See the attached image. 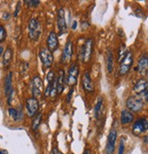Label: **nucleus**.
Masks as SVG:
<instances>
[{
    "label": "nucleus",
    "instance_id": "obj_1",
    "mask_svg": "<svg viewBox=\"0 0 148 154\" xmlns=\"http://www.w3.org/2000/svg\"><path fill=\"white\" fill-rule=\"evenodd\" d=\"M93 46H94L93 38H87L85 42L83 43V45L81 46V51H80V59L81 63H86L90 60L92 53H93Z\"/></svg>",
    "mask_w": 148,
    "mask_h": 154
},
{
    "label": "nucleus",
    "instance_id": "obj_2",
    "mask_svg": "<svg viewBox=\"0 0 148 154\" xmlns=\"http://www.w3.org/2000/svg\"><path fill=\"white\" fill-rule=\"evenodd\" d=\"M41 35L40 22L35 17H31L28 23V36L31 41H37Z\"/></svg>",
    "mask_w": 148,
    "mask_h": 154
},
{
    "label": "nucleus",
    "instance_id": "obj_3",
    "mask_svg": "<svg viewBox=\"0 0 148 154\" xmlns=\"http://www.w3.org/2000/svg\"><path fill=\"white\" fill-rule=\"evenodd\" d=\"M126 106L129 109V111H132L134 113H139L140 111L143 110L144 106V103L143 99L139 96H129L126 100Z\"/></svg>",
    "mask_w": 148,
    "mask_h": 154
},
{
    "label": "nucleus",
    "instance_id": "obj_4",
    "mask_svg": "<svg viewBox=\"0 0 148 154\" xmlns=\"http://www.w3.org/2000/svg\"><path fill=\"white\" fill-rule=\"evenodd\" d=\"M134 63V56L131 51H127L123 59L120 63L119 73L120 75H125L129 71L131 70Z\"/></svg>",
    "mask_w": 148,
    "mask_h": 154
},
{
    "label": "nucleus",
    "instance_id": "obj_5",
    "mask_svg": "<svg viewBox=\"0 0 148 154\" xmlns=\"http://www.w3.org/2000/svg\"><path fill=\"white\" fill-rule=\"evenodd\" d=\"M43 82L39 76H34L30 81V91L34 98H38L41 96L43 93Z\"/></svg>",
    "mask_w": 148,
    "mask_h": 154
},
{
    "label": "nucleus",
    "instance_id": "obj_6",
    "mask_svg": "<svg viewBox=\"0 0 148 154\" xmlns=\"http://www.w3.org/2000/svg\"><path fill=\"white\" fill-rule=\"evenodd\" d=\"M117 140V129L115 128H113L110 130L108 139L105 146V153L106 154H113L115 150V145Z\"/></svg>",
    "mask_w": 148,
    "mask_h": 154
},
{
    "label": "nucleus",
    "instance_id": "obj_7",
    "mask_svg": "<svg viewBox=\"0 0 148 154\" xmlns=\"http://www.w3.org/2000/svg\"><path fill=\"white\" fill-rule=\"evenodd\" d=\"M39 56H40V59L41 61L42 65L45 68L51 67V65L53 64V62H54V57L50 51H49L47 48L43 47L40 49V51L39 52Z\"/></svg>",
    "mask_w": 148,
    "mask_h": 154
},
{
    "label": "nucleus",
    "instance_id": "obj_8",
    "mask_svg": "<svg viewBox=\"0 0 148 154\" xmlns=\"http://www.w3.org/2000/svg\"><path fill=\"white\" fill-rule=\"evenodd\" d=\"M80 73V68L77 63H72L69 68L68 75H67V84L70 86H74L77 84L78 76Z\"/></svg>",
    "mask_w": 148,
    "mask_h": 154
},
{
    "label": "nucleus",
    "instance_id": "obj_9",
    "mask_svg": "<svg viewBox=\"0 0 148 154\" xmlns=\"http://www.w3.org/2000/svg\"><path fill=\"white\" fill-rule=\"evenodd\" d=\"M148 128V122L145 118H140L135 121L132 131L135 136H140V135L144 134L145 131H147Z\"/></svg>",
    "mask_w": 148,
    "mask_h": 154
},
{
    "label": "nucleus",
    "instance_id": "obj_10",
    "mask_svg": "<svg viewBox=\"0 0 148 154\" xmlns=\"http://www.w3.org/2000/svg\"><path fill=\"white\" fill-rule=\"evenodd\" d=\"M134 92L136 94V95H141L142 97L144 98V100L147 102L148 100V92H147V81L144 78L138 80L135 86H134Z\"/></svg>",
    "mask_w": 148,
    "mask_h": 154
},
{
    "label": "nucleus",
    "instance_id": "obj_11",
    "mask_svg": "<svg viewBox=\"0 0 148 154\" xmlns=\"http://www.w3.org/2000/svg\"><path fill=\"white\" fill-rule=\"evenodd\" d=\"M39 108H40V103L37 98L31 97L26 100V109L28 117L30 118L35 117L39 111Z\"/></svg>",
    "mask_w": 148,
    "mask_h": 154
},
{
    "label": "nucleus",
    "instance_id": "obj_12",
    "mask_svg": "<svg viewBox=\"0 0 148 154\" xmlns=\"http://www.w3.org/2000/svg\"><path fill=\"white\" fill-rule=\"evenodd\" d=\"M57 17H58V19H57L58 28L60 30V35H61L67 32V22L65 18V11L63 8H60L58 10Z\"/></svg>",
    "mask_w": 148,
    "mask_h": 154
},
{
    "label": "nucleus",
    "instance_id": "obj_13",
    "mask_svg": "<svg viewBox=\"0 0 148 154\" xmlns=\"http://www.w3.org/2000/svg\"><path fill=\"white\" fill-rule=\"evenodd\" d=\"M47 49L50 51L51 52L57 51L59 48V40H58V35L54 31H51L47 38Z\"/></svg>",
    "mask_w": 148,
    "mask_h": 154
},
{
    "label": "nucleus",
    "instance_id": "obj_14",
    "mask_svg": "<svg viewBox=\"0 0 148 154\" xmlns=\"http://www.w3.org/2000/svg\"><path fill=\"white\" fill-rule=\"evenodd\" d=\"M81 85H82L84 91H86L88 93H93L94 86H93V83H92V81H91V78H90V75L89 72H83L82 79H81Z\"/></svg>",
    "mask_w": 148,
    "mask_h": 154
},
{
    "label": "nucleus",
    "instance_id": "obj_15",
    "mask_svg": "<svg viewBox=\"0 0 148 154\" xmlns=\"http://www.w3.org/2000/svg\"><path fill=\"white\" fill-rule=\"evenodd\" d=\"M72 54H73V42L70 40H69L66 42L63 51H62V56H61L62 63H68L71 59Z\"/></svg>",
    "mask_w": 148,
    "mask_h": 154
},
{
    "label": "nucleus",
    "instance_id": "obj_16",
    "mask_svg": "<svg viewBox=\"0 0 148 154\" xmlns=\"http://www.w3.org/2000/svg\"><path fill=\"white\" fill-rule=\"evenodd\" d=\"M147 69H148V57L146 54H143L138 60V63H137V67L135 68V71H137L141 75H146Z\"/></svg>",
    "mask_w": 148,
    "mask_h": 154
},
{
    "label": "nucleus",
    "instance_id": "obj_17",
    "mask_svg": "<svg viewBox=\"0 0 148 154\" xmlns=\"http://www.w3.org/2000/svg\"><path fill=\"white\" fill-rule=\"evenodd\" d=\"M135 120V116L132 112H130L129 110H123L121 113V118H120V121L122 125H128L132 123Z\"/></svg>",
    "mask_w": 148,
    "mask_h": 154
},
{
    "label": "nucleus",
    "instance_id": "obj_18",
    "mask_svg": "<svg viewBox=\"0 0 148 154\" xmlns=\"http://www.w3.org/2000/svg\"><path fill=\"white\" fill-rule=\"evenodd\" d=\"M56 85H57V93L61 94L64 90V85H65V72L63 69H61L59 72V75L56 79Z\"/></svg>",
    "mask_w": 148,
    "mask_h": 154
},
{
    "label": "nucleus",
    "instance_id": "obj_19",
    "mask_svg": "<svg viewBox=\"0 0 148 154\" xmlns=\"http://www.w3.org/2000/svg\"><path fill=\"white\" fill-rule=\"evenodd\" d=\"M8 113L10 115V117L15 120V121H21L23 119L24 114H23V110L21 107H19L18 109L16 108H8Z\"/></svg>",
    "mask_w": 148,
    "mask_h": 154
},
{
    "label": "nucleus",
    "instance_id": "obj_20",
    "mask_svg": "<svg viewBox=\"0 0 148 154\" xmlns=\"http://www.w3.org/2000/svg\"><path fill=\"white\" fill-rule=\"evenodd\" d=\"M12 57H13V51L11 48H7L3 54V65H4V67L7 68L10 65V63L12 61Z\"/></svg>",
    "mask_w": 148,
    "mask_h": 154
},
{
    "label": "nucleus",
    "instance_id": "obj_21",
    "mask_svg": "<svg viewBox=\"0 0 148 154\" xmlns=\"http://www.w3.org/2000/svg\"><path fill=\"white\" fill-rule=\"evenodd\" d=\"M12 72H8V74L7 75L6 79H5V94L7 96H8L10 94V93L13 91L12 88Z\"/></svg>",
    "mask_w": 148,
    "mask_h": 154
},
{
    "label": "nucleus",
    "instance_id": "obj_22",
    "mask_svg": "<svg viewBox=\"0 0 148 154\" xmlns=\"http://www.w3.org/2000/svg\"><path fill=\"white\" fill-rule=\"evenodd\" d=\"M106 65H107V70L109 72H112L114 70V54L113 51L111 50H108L107 51V56H106Z\"/></svg>",
    "mask_w": 148,
    "mask_h": 154
},
{
    "label": "nucleus",
    "instance_id": "obj_23",
    "mask_svg": "<svg viewBox=\"0 0 148 154\" xmlns=\"http://www.w3.org/2000/svg\"><path fill=\"white\" fill-rule=\"evenodd\" d=\"M102 106H103V100L102 97H98L97 103L94 106V117L96 119H98L101 117L102 110Z\"/></svg>",
    "mask_w": 148,
    "mask_h": 154
},
{
    "label": "nucleus",
    "instance_id": "obj_24",
    "mask_svg": "<svg viewBox=\"0 0 148 154\" xmlns=\"http://www.w3.org/2000/svg\"><path fill=\"white\" fill-rule=\"evenodd\" d=\"M41 120H42V113H39L32 121V129L33 130H38L40 125L41 124Z\"/></svg>",
    "mask_w": 148,
    "mask_h": 154
},
{
    "label": "nucleus",
    "instance_id": "obj_25",
    "mask_svg": "<svg viewBox=\"0 0 148 154\" xmlns=\"http://www.w3.org/2000/svg\"><path fill=\"white\" fill-rule=\"evenodd\" d=\"M7 38V31L3 26L0 25V42H2L6 40Z\"/></svg>",
    "mask_w": 148,
    "mask_h": 154
},
{
    "label": "nucleus",
    "instance_id": "obj_26",
    "mask_svg": "<svg viewBox=\"0 0 148 154\" xmlns=\"http://www.w3.org/2000/svg\"><path fill=\"white\" fill-rule=\"evenodd\" d=\"M25 3L28 6V7H38L40 4V1L39 0H28V1H25Z\"/></svg>",
    "mask_w": 148,
    "mask_h": 154
},
{
    "label": "nucleus",
    "instance_id": "obj_27",
    "mask_svg": "<svg viewBox=\"0 0 148 154\" xmlns=\"http://www.w3.org/2000/svg\"><path fill=\"white\" fill-rule=\"evenodd\" d=\"M124 149H125L124 140H121V141H120V145H119L118 154H123V153H124Z\"/></svg>",
    "mask_w": 148,
    "mask_h": 154
},
{
    "label": "nucleus",
    "instance_id": "obj_28",
    "mask_svg": "<svg viewBox=\"0 0 148 154\" xmlns=\"http://www.w3.org/2000/svg\"><path fill=\"white\" fill-rule=\"evenodd\" d=\"M20 7H21V3L18 2L16 7V9H15V12H14V17H17L18 13H19V10H20Z\"/></svg>",
    "mask_w": 148,
    "mask_h": 154
},
{
    "label": "nucleus",
    "instance_id": "obj_29",
    "mask_svg": "<svg viewBox=\"0 0 148 154\" xmlns=\"http://www.w3.org/2000/svg\"><path fill=\"white\" fill-rule=\"evenodd\" d=\"M72 94H73V88H71V89L69 91V93H68V94H67V96H66V101H67V103H70V102Z\"/></svg>",
    "mask_w": 148,
    "mask_h": 154
},
{
    "label": "nucleus",
    "instance_id": "obj_30",
    "mask_svg": "<svg viewBox=\"0 0 148 154\" xmlns=\"http://www.w3.org/2000/svg\"><path fill=\"white\" fill-rule=\"evenodd\" d=\"M77 24H78V23H77V21H76V20H74V21H73V23H72L71 29H76V28H77Z\"/></svg>",
    "mask_w": 148,
    "mask_h": 154
},
{
    "label": "nucleus",
    "instance_id": "obj_31",
    "mask_svg": "<svg viewBox=\"0 0 148 154\" xmlns=\"http://www.w3.org/2000/svg\"><path fill=\"white\" fill-rule=\"evenodd\" d=\"M9 17H10V15L8 13H5L3 16V18L5 19V20H7V19H9Z\"/></svg>",
    "mask_w": 148,
    "mask_h": 154
},
{
    "label": "nucleus",
    "instance_id": "obj_32",
    "mask_svg": "<svg viewBox=\"0 0 148 154\" xmlns=\"http://www.w3.org/2000/svg\"><path fill=\"white\" fill-rule=\"evenodd\" d=\"M52 154H62V153H61L60 150H58V149H53Z\"/></svg>",
    "mask_w": 148,
    "mask_h": 154
},
{
    "label": "nucleus",
    "instance_id": "obj_33",
    "mask_svg": "<svg viewBox=\"0 0 148 154\" xmlns=\"http://www.w3.org/2000/svg\"><path fill=\"white\" fill-rule=\"evenodd\" d=\"M83 154H91V152H90V149H85L84 152H83Z\"/></svg>",
    "mask_w": 148,
    "mask_h": 154
},
{
    "label": "nucleus",
    "instance_id": "obj_34",
    "mask_svg": "<svg viewBox=\"0 0 148 154\" xmlns=\"http://www.w3.org/2000/svg\"><path fill=\"white\" fill-rule=\"evenodd\" d=\"M3 51H4L3 47H0V57H1V54L3 53Z\"/></svg>",
    "mask_w": 148,
    "mask_h": 154
},
{
    "label": "nucleus",
    "instance_id": "obj_35",
    "mask_svg": "<svg viewBox=\"0 0 148 154\" xmlns=\"http://www.w3.org/2000/svg\"><path fill=\"white\" fill-rule=\"evenodd\" d=\"M147 140H148V137L144 136V144H147Z\"/></svg>",
    "mask_w": 148,
    "mask_h": 154
},
{
    "label": "nucleus",
    "instance_id": "obj_36",
    "mask_svg": "<svg viewBox=\"0 0 148 154\" xmlns=\"http://www.w3.org/2000/svg\"><path fill=\"white\" fill-rule=\"evenodd\" d=\"M0 154H7V150H2V151H0Z\"/></svg>",
    "mask_w": 148,
    "mask_h": 154
}]
</instances>
